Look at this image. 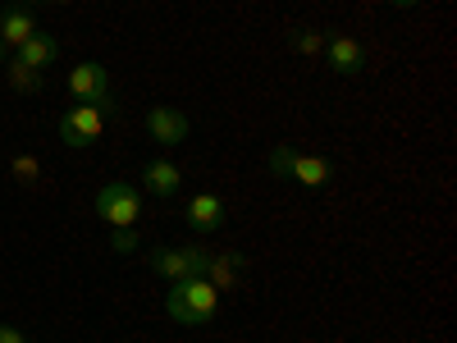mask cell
Instances as JSON below:
<instances>
[{
	"instance_id": "obj_5",
	"label": "cell",
	"mask_w": 457,
	"mask_h": 343,
	"mask_svg": "<svg viewBox=\"0 0 457 343\" xmlns=\"http://www.w3.org/2000/svg\"><path fill=\"white\" fill-rule=\"evenodd\" d=\"M137 188L129 179H110L101 193H96V215L110 224V229H137Z\"/></svg>"
},
{
	"instance_id": "obj_3",
	"label": "cell",
	"mask_w": 457,
	"mask_h": 343,
	"mask_svg": "<svg viewBox=\"0 0 457 343\" xmlns=\"http://www.w3.org/2000/svg\"><path fill=\"white\" fill-rule=\"evenodd\" d=\"M270 170L279 179H297V183H307V188H325L329 183V161L325 156H307V151H297L288 142L270 146Z\"/></svg>"
},
{
	"instance_id": "obj_15",
	"label": "cell",
	"mask_w": 457,
	"mask_h": 343,
	"mask_svg": "<svg viewBox=\"0 0 457 343\" xmlns=\"http://www.w3.org/2000/svg\"><path fill=\"white\" fill-rule=\"evenodd\" d=\"M10 83L14 88H42V73H37V69H23V64H10Z\"/></svg>"
},
{
	"instance_id": "obj_10",
	"label": "cell",
	"mask_w": 457,
	"mask_h": 343,
	"mask_svg": "<svg viewBox=\"0 0 457 343\" xmlns=\"http://www.w3.org/2000/svg\"><path fill=\"white\" fill-rule=\"evenodd\" d=\"M14 55H19L14 64H23V69H37V73H42V69H51V64L60 60V42H55L51 32H42V28H37V32L28 37V42H23Z\"/></svg>"
},
{
	"instance_id": "obj_21",
	"label": "cell",
	"mask_w": 457,
	"mask_h": 343,
	"mask_svg": "<svg viewBox=\"0 0 457 343\" xmlns=\"http://www.w3.org/2000/svg\"><path fill=\"white\" fill-rule=\"evenodd\" d=\"M14 5H23V10H32V5H42V0H14Z\"/></svg>"
},
{
	"instance_id": "obj_9",
	"label": "cell",
	"mask_w": 457,
	"mask_h": 343,
	"mask_svg": "<svg viewBox=\"0 0 457 343\" xmlns=\"http://www.w3.org/2000/svg\"><path fill=\"white\" fill-rule=\"evenodd\" d=\"M243 271H247L243 252H211L206 261V280L215 284V293H234L243 284Z\"/></svg>"
},
{
	"instance_id": "obj_17",
	"label": "cell",
	"mask_w": 457,
	"mask_h": 343,
	"mask_svg": "<svg viewBox=\"0 0 457 343\" xmlns=\"http://www.w3.org/2000/svg\"><path fill=\"white\" fill-rule=\"evenodd\" d=\"M14 179L19 183H32L37 179V161L32 156H14Z\"/></svg>"
},
{
	"instance_id": "obj_19",
	"label": "cell",
	"mask_w": 457,
	"mask_h": 343,
	"mask_svg": "<svg viewBox=\"0 0 457 343\" xmlns=\"http://www.w3.org/2000/svg\"><path fill=\"white\" fill-rule=\"evenodd\" d=\"M389 5H398V10H407V5H421V0H389Z\"/></svg>"
},
{
	"instance_id": "obj_12",
	"label": "cell",
	"mask_w": 457,
	"mask_h": 343,
	"mask_svg": "<svg viewBox=\"0 0 457 343\" xmlns=\"http://www.w3.org/2000/svg\"><path fill=\"white\" fill-rule=\"evenodd\" d=\"M37 32V19H32V10H23V5H10L5 14H0V42H5L10 51H19L28 37Z\"/></svg>"
},
{
	"instance_id": "obj_22",
	"label": "cell",
	"mask_w": 457,
	"mask_h": 343,
	"mask_svg": "<svg viewBox=\"0 0 457 343\" xmlns=\"http://www.w3.org/2000/svg\"><path fill=\"white\" fill-rule=\"evenodd\" d=\"M55 5H69V0H55Z\"/></svg>"
},
{
	"instance_id": "obj_1",
	"label": "cell",
	"mask_w": 457,
	"mask_h": 343,
	"mask_svg": "<svg viewBox=\"0 0 457 343\" xmlns=\"http://www.w3.org/2000/svg\"><path fill=\"white\" fill-rule=\"evenodd\" d=\"M220 307V293L206 275H193V280H174L170 293H165V312L179 321V325H206Z\"/></svg>"
},
{
	"instance_id": "obj_2",
	"label": "cell",
	"mask_w": 457,
	"mask_h": 343,
	"mask_svg": "<svg viewBox=\"0 0 457 343\" xmlns=\"http://www.w3.org/2000/svg\"><path fill=\"white\" fill-rule=\"evenodd\" d=\"M151 271H156L161 280H193V275H206V261L211 252L197 247V243H174V247H151Z\"/></svg>"
},
{
	"instance_id": "obj_13",
	"label": "cell",
	"mask_w": 457,
	"mask_h": 343,
	"mask_svg": "<svg viewBox=\"0 0 457 343\" xmlns=\"http://www.w3.org/2000/svg\"><path fill=\"white\" fill-rule=\"evenodd\" d=\"M142 183H146V193H156V197H174L183 188V170L174 161H151L142 170Z\"/></svg>"
},
{
	"instance_id": "obj_16",
	"label": "cell",
	"mask_w": 457,
	"mask_h": 343,
	"mask_svg": "<svg viewBox=\"0 0 457 343\" xmlns=\"http://www.w3.org/2000/svg\"><path fill=\"white\" fill-rule=\"evenodd\" d=\"M110 247L120 252V256H129V252H137V234H133V229H114V234H110Z\"/></svg>"
},
{
	"instance_id": "obj_7",
	"label": "cell",
	"mask_w": 457,
	"mask_h": 343,
	"mask_svg": "<svg viewBox=\"0 0 457 343\" xmlns=\"http://www.w3.org/2000/svg\"><path fill=\"white\" fill-rule=\"evenodd\" d=\"M69 92H73V101L105 105V92H110V73H105V64H96V60L73 64V69H69Z\"/></svg>"
},
{
	"instance_id": "obj_18",
	"label": "cell",
	"mask_w": 457,
	"mask_h": 343,
	"mask_svg": "<svg viewBox=\"0 0 457 343\" xmlns=\"http://www.w3.org/2000/svg\"><path fill=\"white\" fill-rule=\"evenodd\" d=\"M0 343H28V339H23L14 325H0Z\"/></svg>"
},
{
	"instance_id": "obj_4",
	"label": "cell",
	"mask_w": 457,
	"mask_h": 343,
	"mask_svg": "<svg viewBox=\"0 0 457 343\" xmlns=\"http://www.w3.org/2000/svg\"><path fill=\"white\" fill-rule=\"evenodd\" d=\"M105 110H110V101H105V105H92V101L69 105V110L60 114V142L73 146V151L92 146V142L101 138V129H105Z\"/></svg>"
},
{
	"instance_id": "obj_11",
	"label": "cell",
	"mask_w": 457,
	"mask_h": 343,
	"mask_svg": "<svg viewBox=\"0 0 457 343\" xmlns=\"http://www.w3.org/2000/svg\"><path fill=\"white\" fill-rule=\"evenodd\" d=\"M187 224L197 229V234H215V229L224 224V202L215 197V193H197L193 202H187Z\"/></svg>"
},
{
	"instance_id": "obj_20",
	"label": "cell",
	"mask_w": 457,
	"mask_h": 343,
	"mask_svg": "<svg viewBox=\"0 0 457 343\" xmlns=\"http://www.w3.org/2000/svg\"><path fill=\"white\" fill-rule=\"evenodd\" d=\"M10 55H14V51H10V46H5V42H0V64H5V60H10Z\"/></svg>"
},
{
	"instance_id": "obj_8",
	"label": "cell",
	"mask_w": 457,
	"mask_h": 343,
	"mask_svg": "<svg viewBox=\"0 0 457 343\" xmlns=\"http://www.w3.org/2000/svg\"><path fill=\"white\" fill-rule=\"evenodd\" d=\"M325 60H329L334 73H343V79H353V73L366 69V51H361L357 37H348V32H329L325 37Z\"/></svg>"
},
{
	"instance_id": "obj_14",
	"label": "cell",
	"mask_w": 457,
	"mask_h": 343,
	"mask_svg": "<svg viewBox=\"0 0 457 343\" xmlns=\"http://www.w3.org/2000/svg\"><path fill=\"white\" fill-rule=\"evenodd\" d=\"M293 46H297L302 55H320L325 37H320V32H312V28H297V32H293Z\"/></svg>"
},
{
	"instance_id": "obj_6",
	"label": "cell",
	"mask_w": 457,
	"mask_h": 343,
	"mask_svg": "<svg viewBox=\"0 0 457 343\" xmlns=\"http://www.w3.org/2000/svg\"><path fill=\"white\" fill-rule=\"evenodd\" d=\"M187 114L183 110H174V105H151L146 110V138L156 142V146H179V142H187Z\"/></svg>"
}]
</instances>
